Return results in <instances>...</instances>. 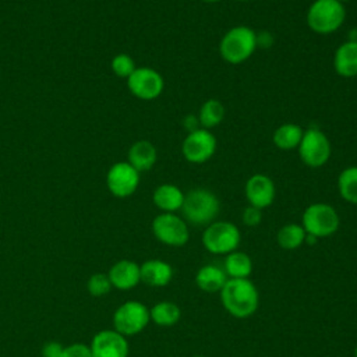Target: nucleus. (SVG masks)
I'll return each instance as SVG.
<instances>
[{"label":"nucleus","instance_id":"1","mask_svg":"<svg viewBox=\"0 0 357 357\" xmlns=\"http://www.w3.org/2000/svg\"><path fill=\"white\" fill-rule=\"evenodd\" d=\"M220 300L231 317L244 319L255 314L259 304V294L248 278L227 279L220 290Z\"/></svg>","mask_w":357,"mask_h":357},{"label":"nucleus","instance_id":"2","mask_svg":"<svg viewBox=\"0 0 357 357\" xmlns=\"http://www.w3.org/2000/svg\"><path fill=\"white\" fill-rule=\"evenodd\" d=\"M183 218L194 226H208L215 222L220 211L219 198L208 188H192L184 195L181 206Z\"/></svg>","mask_w":357,"mask_h":357},{"label":"nucleus","instance_id":"3","mask_svg":"<svg viewBox=\"0 0 357 357\" xmlns=\"http://www.w3.org/2000/svg\"><path fill=\"white\" fill-rule=\"evenodd\" d=\"M258 46V36L255 31L247 25H237L230 28L220 39V57L229 64H241L247 61Z\"/></svg>","mask_w":357,"mask_h":357},{"label":"nucleus","instance_id":"4","mask_svg":"<svg viewBox=\"0 0 357 357\" xmlns=\"http://www.w3.org/2000/svg\"><path fill=\"white\" fill-rule=\"evenodd\" d=\"M308 28L319 35L336 32L346 20V8L337 0H314L307 10Z\"/></svg>","mask_w":357,"mask_h":357},{"label":"nucleus","instance_id":"5","mask_svg":"<svg viewBox=\"0 0 357 357\" xmlns=\"http://www.w3.org/2000/svg\"><path fill=\"white\" fill-rule=\"evenodd\" d=\"M301 226L307 234L324 238L335 234L340 226V218L336 209L325 202L308 205L301 216Z\"/></svg>","mask_w":357,"mask_h":357},{"label":"nucleus","instance_id":"6","mask_svg":"<svg viewBox=\"0 0 357 357\" xmlns=\"http://www.w3.org/2000/svg\"><path fill=\"white\" fill-rule=\"evenodd\" d=\"M201 240L206 251L218 255H227L237 250L241 241V234L240 229L234 223L227 220H215L205 227Z\"/></svg>","mask_w":357,"mask_h":357},{"label":"nucleus","instance_id":"7","mask_svg":"<svg viewBox=\"0 0 357 357\" xmlns=\"http://www.w3.org/2000/svg\"><path fill=\"white\" fill-rule=\"evenodd\" d=\"M297 151L301 162L312 169L326 165L332 153L329 138L318 127H308L304 130Z\"/></svg>","mask_w":357,"mask_h":357},{"label":"nucleus","instance_id":"8","mask_svg":"<svg viewBox=\"0 0 357 357\" xmlns=\"http://www.w3.org/2000/svg\"><path fill=\"white\" fill-rule=\"evenodd\" d=\"M149 321L151 315L148 307L137 300L123 303L113 315L114 331L123 336H134L139 333Z\"/></svg>","mask_w":357,"mask_h":357},{"label":"nucleus","instance_id":"9","mask_svg":"<svg viewBox=\"0 0 357 357\" xmlns=\"http://www.w3.org/2000/svg\"><path fill=\"white\" fill-rule=\"evenodd\" d=\"M152 233L163 244L183 247L190 238L187 222L176 213L162 212L152 220Z\"/></svg>","mask_w":357,"mask_h":357},{"label":"nucleus","instance_id":"10","mask_svg":"<svg viewBox=\"0 0 357 357\" xmlns=\"http://www.w3.org/2000/svg\"><path fill=\"white\" fill-rule=\"evenodd\" d=\"M218 141L211 130L195 128L187 134L181 144V153L184 159L194 165L208 162L216 152Z\"/></svg>","mask_w":357,"mask_h":357},{"label":"nucleus","instance_id":"11","mask_svg":"<svg viewBox=\"0 0 357 357\" xmlns=\"http://www.w3.org/2000/svg\"><path fill=\"white\" fill-rule=\"evenodd\" d=\"M130 92L141 100H153L159 98L165 88L163 77L151 67H137L127 78Z\"/></svg>","mask_w":357,"mask_h":357},{"label":"nucleus","instance_id":"12","mask_svg":"<svg viewBox=\"0 0 357 357\" xmlns=\"http://www.w3.org/2000/svg\"><path fill=\"white\" fill-rule=\"evenodd\" d=\"M106 185L114 197L127 198L132 195L139 185V172L128 162H117L106 174Z\"/></svg>","mask_w":357,"mask_h":357},{"label":"nucleus","instance_id":"13","mask_svg":"<svg viewBox=\"0 0 357 357\" xmlns=\"http://www.w3.org/2000/svg\"><path fill=\"white\" fill-rule=\"evenodd\" d=\"M244 194L248 205L265 209L271 206L275 201L276 187L273 180L262 173H255L245 181Z\"/></svg>","mask_w":357,"mask_h":357},{"label":"nucleus","instance_id":"14","mask_svg":"<svg viewBox=\"0 0 357 357\" xmlns=\"http://www.w3.org/2000/svg\"><path fill=\"white\" fill-rule=\"evenodd\" d=\"M89 347L92 357H128L127 339L117 331L105 329L98 332Z\"/></svg>","mask_w":357,"mask_h":357},{"label":"nucleus","instance_id":"15","mask_svg":"<svg viewBox=\"0 0 357 357\" xmlns=\"http://www.w3.org/2000/svg\"><path fill=\"white\" fill-rule=\"evenodd\" d=\"M107 276L113 287L119 290L132 289L141 282L139 265L130 259H121L110 268Z\"/></svg>","mask_w":357,"mask_h":357},{"label":"nucleus","instance_id":"16","mask_svg":"<svg viewBox=\"0 0 357 357\" xmlns=\"http://www.w3.org/2000/svg\"><path fill=\"white\" fill-rule=\"evenodd\" d=\"M141 282L152 287H163L173 279V268L162 259H149L139 265Z\"/></svg>","mask_w":357,"mask_h":357},{"label":"nucleus","instance_id":"17","mask_svg":"<svg viewBox=\"0 0 357 357\" xmlns=\"http://www.w3.org/2000/svg\"><path fill=\"white\" fill-rule=\"evenodd\" d=\"M333 68L339 77H357V40L343 42L335 52Z\"/></svg>","mask_w":357,"mask_h":357},{"label":"nucleus","instance_id":"18","mask_svg":"<svg viewBox=\"0 0 357 357\" xmlns=\"http://www.w3.org/2000/svg\"><path fill=\"white\" fill-rule=\"evenodd\" d=\"M184 195L185 194L181 191L180 187L170 183H165L155 188L152 194V201L156 205V208L160 209L162 212L174 213L176 211L181 209Z\"/></svg>","mask_w":357,"mask_h":357},{"label":"nucleus","instance_id":"19","mask_svg":"<svg viewBox=\"0 0 357 357\" xmlns=\"http://www.w3.org/2000/svg\"><path fill=\"white\" fill-rule=\"evenodd\" d=\"M127 158H128L127 162L141 173V172L151 170L155 166L158 159V152L152 142L146 139H139L130 146Z\"/></svg>","mask_w":357,"mask_h":357},{"label":"nucleus","instance_id":"20","mask_svg":"<svg viewBox=\"0 0 357 357\" xmlns=\"http://www.w3.org/2000/svg\"><path fill=\"white\" fill-rule=\"evenodd\" d=\"M227 279L223 268L213 264L201 266L195 273V284L205 293H220Z\"/></svg>","mask_w":357,"mask_h":357},{"label":"nucleus","instance_id":"21","mask_svg":"<svg viewBox=\"0 0 357 357\" xmlns=\"http://www.w3.org/2000/svg\"><path fill=\"white\" fill-rule=\"evenodd\" d=\"M304 130L301 126L296 123H284L280 124L272 135L273 145L282 151H293L297 149L301 138H303Z\"/></svg>","mask_w":357,"mask_h":357},{"label":"nucleus","instance_id":"22","mask_svg":"<svg viewBox=\"0 0 357 357\" xmlns=\"http://www.w3.org/2000/svg\"><path fill=\"white\" fill-rule=\"evenodd\" d=\"M223 271L229 279H245L252 272V261L248 254L236 250L226 255Z\"/></svg>","mask_w":357,"mask_h":357},{"label":"nucleus","instance_id":"23","mask_svg":"<svg viewBox=\"0 0 357 357\" xmlns=\"http://www.w3.org/2000/svg\"><path fill=\"white\" fill-rule=\"evenodd\" d=\"M225 119V106L218 99H208L202 103L198 113V123L201 128L211 130L219 126Z\"/></svg>","mask_w":357,"mask_h":357},{"label":"nucleus","instance_id":"24","mask_svg":"<svg viewBox=\"0 0 357 357\" xmlns=\"http://www.w3.org/2000/svg\"><path fill=\"white\" fill-rule=\"evenodd\" d=\"M151 319L159 326H173L181 318V311L178 305L172 301H160L156 303L149 310Z\"/></svg>","mask_w":357,"mask_h":357},{"label":"nucleus","instance_id":"25","mask_svg":"<svg viewBox=\"0 0 357 357\" xmlns=\"http://www.w3.org/2000/svg\"><path fill=\"white\" fill-rule=\"evenodd\" d=\"M305 230L301 225L287 223L282 226L276 234V240L280 248L283 250H296L304 244Z\"/></svg>","mask_w":357,"mask_h":357},{"label":"nucleus","instance_id":"26","mask_svg":"<svg viewBox=\"0 0 357 357\" xmlns=\"http://www.w3.org/2000/svg\"><path fill=\"white\" fill-rule=\"evenodd\" d=\"M337 191L346 202L357 204V166H349L340 172Z\"/></svg>","mask_w":357,"mask_h":357},{"label":"nucleus","instance_id":"27","mask_svg":"<svg viewBox=\"0 0 357 357\" xmlns=\"http://www.w3.org/2000/svg\"><path fill=\"white\" fill-rule=\"evenodd\" d=\"M135 68L134 59L126 53H119L112 60V70L120 78H128Z\"/></svg>","mask_w":357,"mask_h":357},{"label":"nucleus","instance_id":"28","mask_svg":"<svg viewBox=\"0 0 357 357\" xmlns=\"http://www.w3.org/2000/svg\"><path fill=\"white\" fill-rule=\"evenodd\" d=\"M86 286H88V291L92 296H98V297L107 294L110 291V289L113 287L107 273H95V275H92L89 278Z\"/></svg>","mask_w":357,"mask_h":357},{"label":"nucleus","instance_id":"29","mask_svg":"<svg viewBox=\"0 0 357 357\" xmlns=\"http://www.w3.org/2000/svg\"><path fill=\"white\" fill-rule=\"evenodd\" d=\"M241 219H243V223L248 227H255L261 223L262 220V209L259 208H255V206H245L244 211H243V215H241Z\"/></svg>","mask_w":357,"mask_h":357},{"label":"nucleus","instance_id":"30","mask_svg":"<svg viewBox=\"0 0 357 357\" xmlns=\"http://www.w3.org/2000/svg\"><path fill=\"white\" fill-rule=\"evenodd\" d=\"M61 357H92L91 347L84 343H73L64 347Z\"/></svg>","mask_w":357,"mask_h":357},{"label":"nucleus","instance_id":"31","mask_svg":"<svg viewBox=\"0 0 357 357\" xmlns=\"http://www.w3.org/2000/svg\"><path fill=\"white\" fill-rule=\"evenodd\" d=\"M64 347L59 342H47L42 347V357H61Z\"/></svg>","mask_w":357,"mask_h":357},{"label":"nucleus","instance_id":"32","mask_svg":"<svg viewBox=\"0 0 357 357\" xmlns=\"http://www.w3.org/2000/svg\"><path fill=\"white\" fill-rule=\"evenodd\" d=\"M202 1H204V3H211V4H212V3H219V1H222V0H202Z\"/></svg>","mask_w":357,"mask_h":357},{"label":"nucleus","instance_id":"33","mask_svg":"<svg viewBox=\"0 0 357 357\" xmlns=\"http://www.w3.org/2000/svg\"><path fill=\"white\" fill-rule=\"evenodd\" d=\"M337 1H339V3H342V4H343V3H346V1H350V0H337Z\"/></svg>","mask_w":357,"mask_h":357},{"label":"nucleus","instance_id":"34","mask_svg":"<svg viewBox=\"0 0 357 357\" xmlns=\"http://www.w3.org/2000/svg\"><path fill=\"white\" fill-rule=\"evenodd\" d=\"M354 357H357V344H356V349H354Z\"/></svg>","mask_w":357,"mask_h":357},{"label":"nucleus","instance_id":"35","mask_svg":"<svg viewBox=\"0 0 357 357\" xmlns=\"http://www.w3.org/2000/svg\"><path fill=\"white\" fill-rule=\"evenodd\" d=\"M192 357H205V356H192Z\"/></svg>","mask_w":357,"mask_h":357},{"label":"nucleus","instance_id":"36","mask_svg":"<svg viewBox=\"0 0 357 357\" xmlns=\"http://www.w3.org/2000/svg\"><path fill=\"white\" fill-rule=\"evenodd\" d=\"M237 1H250V0H237Z\"/></svg>","mask_w":357,"mask_h":357}]
</instances>
